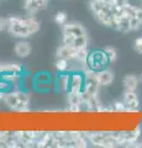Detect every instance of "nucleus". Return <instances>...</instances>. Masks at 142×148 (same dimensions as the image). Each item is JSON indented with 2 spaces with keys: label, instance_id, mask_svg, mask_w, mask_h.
Returning a JSON list of instances; mask_svg holds the SVG:
<instances>
[{
  "label": "nucleus",
  "instance_id": "6ab92c4d",
  "mask_svg": "<svg viewBox=\"0 0 142 148\" xmlns=\"http://www.w3.org/2000/svg\"><path fill=\"white\" fill-rule=\"evenodd\" d=\"M69 82H71V75L69 73L63 72V74H59L57 78V88L61 91H69Z\"/></svg>",
  "mask_w": 142,
  "mask_h": 148
},
{
  "label": "nucleus",
  "instance_id": "4468645a",
  "mask_svg": "<svg viewBox=\"0 0 142 148\" xmlns=\"http://www.w3.org/2000/svg\"><path fill=\"white\" fill-rule=\"evenodd\" d=\"M46 5H47V0H25L24 8L30 15H32V14L45 9Z\"/></svg>",
  "mask_w": 142,
  "mask_h": 148
},
{
  "label": "nucleus",
  "instance_id": "0eeeda50",
  "mask_svg": "<svg viewBox=\"0 0 142 148\" xmlns=\"http://www.w3.org/2000/svg\"><path fill=\"white\" fill-rule=\"evenodd\" d=\"M71 82H69V91L68 92H82L85 84V75L84 72H72L69 73Z\"/></svg>",
  "mask_w": 142,
  "mask_h": 148
},
{
  "label": "nucleus",
  "instance_id": "412c9836",
  "mask_svg": "<svg viewBox=\"0 0 142 148\" xmlns=\"http://www.w3.org/2000/svg\"><path fill=\"white\" fill-rule=\"evenodd\" d=\"M88 43H89L88 35H83V36L75 37L71 47H73L74 49H82V48H86V47H88Z\"/></svg>",
  "mask_w": 142,
  "mask_h": 148
},
{
  "label": "nucleus",
  "instance_id": "a878e982",
  "mask_svg": "<svg viewBox=\"0 0 142 148\" xmlns=\"http://www.w3.org/2000/svg\"><path fill=\"white\" fill-rule=\"evenodd\" d=\"M54 22L58 25L67 24V14L63 12V11H58L56 15H54Z\"/></svg>",
  "mask_w": 142,
  "mask_h": 148
},
{
  "label": "nucleus",
  "instance_id": "72a5a7b5",
  "mask_svg": "<svg viewBox=\"0 0 142 148\" xmlns=\"http://www.w3.org/2000/svg\"><path fill=\"white\" fill-rule=\"evenodd\" d=\"M0 73H1V68H0Z\"/></svg>",
  "mask_w": 142,
  "mask_h": 148
},
{
  "label": "nucleus",
  "instance_id": "a211bd4d",
  "mask_svg": "<svg viewBox=\"0 0 142 148\" xmlns=\"http://www.w3.org/2000/svg\"><path fill=\"white\" fill-rule=\"evenodd\" d=\"M1 73H11V74H22L24 67L20 63H0Z\"/></svg>",
  "mask_w": 142,
  "mask_h": 148
},
{
  "label": "nucleus",
  "instance_id": "1a4fd4ad",
  "mask_svg": "<svg viewBox=\"0 0 142 148\" xmlns=\"http://www.w3.org/2000/svg\"><path fill=\"white\" fill-rule=\"evenodd\" d=\"M123 103L127 106V112H136L140 108V99L135 90H125L123 92Z\"/></svg>",
  "mask_w": 142,
  "mask_h": 148
},
{
  "label": "nucleus",
  "instance_id": "f03ea898",
  "mask_svg": "<svg viewBox=\"0 0 142 148\" xmlns=\"http://www.w3.org/2000/svg\"><path fill=\"white\" fill-rule=\"evenodd\" d=\"M1 101L12 111L27 112L30 106V95L25 90H20L14 88V89L5 92Z\"/></svg>",
  "mask_w": 142,
  "mask_h": 148
},
{
  "label": "nucleus",
  "instance_id": "39448f33",
  "mask_svg": "<svg viewBox=\"0 0 142 148\" xmlns=\"http://www.w3.org/2000/svg\"><path fill=\"white\" fill-rule=\"evenodd\" d=\"M15 133L19 140V147H36L37 140L41 135V132L36 131H19Z\"/></svg>",
  "mask_w": 142,
  "mask_h": 148
},
{
  "label": "nucleus",
  "instance_id": "20e7f679",
  "mask_svg": "<svg viewBox=\"0 0 142 148\" xmlns=\"http://www.w3.org/2000/svg\"><path fill=\"white\" fill-rule=\"evenodd\" d=\"M109 58H108V56L106 53L104 52V49L103 51H93V52H90L89 53V57L88 59H86V62H85V68H88V69H91V71H94V72H99V71H102V69H105L108 66H109Z\"/></svg>",
  "mask_w": 142,
  "mask_h": 148
},
{
  "label": "nucleus",
  "instance_id": "7ed1b4c3",
  "mask_svg": "<svg viewBox=\"0 0 142 148\" xmlns=\"http://www.w3.org/2000/svg\"><path fill=\"white\" fill-rule=\"evenodd\" d=\"M89 143L95 147L113 148L120 146L119 132H90L86 133Z\"/></svg>",
  "mask_w": 142,
  "mask_h": 148
},
{
  "label": "nucleus",
  "instance_id": "473e14b6",
  "mask_svg": "<svg viewBox=\"0 0 142 148\" xmlns=\"http://www.w3.org/2000/svg\"><path fill=\"white\" fill-rule=\"evenodd\" d=\"M89 1H93V3H104V0H89Z\"/></svg>",
  "mask_w": 142,
  "mask_h": 148
},
{
  "label": "nucleus",
  "instance_id": "dca6fc26",
  "mask_svg": "<svg viewBox=\"0 0 142 148\" xmlns=\"http://www.w3.org/2000/svg\"><path fill=\"white\" fill-rule=\"evenodd\" d=\"M15 54L19 58H26L29 57L31 54V51H32V47H31L30 42H27V41H19L16 45H15Z\"/></svg>",
  "mask_w": 142,
  "mask_h": 148
},
{
  "label": "nucleus",
  "instance_id": "c85d7f7f",
  "mask_svg": "<svg viewBox=\"0 0 142 148\" xmlns=\"http://www.w3.org/2000/svg\"><path fill=\"white\" fill-rule=\"evenodd\" d=\"M9 136H10V132L0 131V147H6V141Z\"/></svg>",
  "mask_w": 142,
  "mask_h": 148
},
{
  "label": "nucleus",
  "instance_id": "9d476101",
  "mask_svg": "<svg viewBox=\"0 0 142 148\" xmlns=\"http://www.w3.org/2000/svg\"><path fill=\"white\" fill-rule=\"evenodd\" d=\"M63 35L64 36H71V37H79L86 35V31L84 29V26H82L80 24L77 22H68V24L63 25Z\"/></svg>",
  "mask_w": 142,
  "mask_h": 148
},
{
  "label": "nucleus",
  "instance_id": "9b49d317",
  "mask_svg": "<svg viewBox=\"0 0 142 148\" xmlns=\"http://www.w3.org/2000/svg\"><path fill=\"white\" fill-rule=\"evenodd\" d=\"M68 104L72 112H79L83 110V98L82 92H68Z\"/></svg>",
  "mask_w": 142,
  "mask_h": 148
},
{
  "label": "nucleus",
  "instance_id": "4be33fe9",
  "mask_svg": "<svg viewBox=\"0 0 142 148\" xmlns=\"http://www.w3.org/2000/svg\"><path fill=\"white\" fill-rule=\"evenodd\" d=\"M35 77V86H40V85H48L51 83V75L48 73L41 72L37 73Z\"/></svg>",
  "mask_w": 142,
  "mask_h": 148
},
{
  "label": "nucleus",
  "instance_id": "2f4dec72",
  "mask_svg": "<svg viewBox=\"0 0 142 148\" xmlns=\"http://www.w3.org/2000/svg\"><path fill=\"white\" fill-rule=\"evenodd\" d=\"M6 29V18L0 17V32H3Z\"/></svg>",
  "mask_w": 142,
  "mask_h": 148
},
{
  "label": "nucleus",
  "instance_id": "5701e85b",
  "mask_svg": "<svg viewBox=\"0 0 142 148\" xmlns=\"http://www.w3.org/2000/svg\"><path fill=\"white\" fill-rule=\"evenodd\" d=\"M89 51L88 48H82V49H77V53H75V58L74 61L78 63H82V64H85L86 59L89 57Z\"/></svg>",
  "mask_w": 142,
  "mask_h": 148
},
{
  "label": "nucleus",
  "instance_id": "b1692460",
  "mask_svg": "<svg viewBox=\"0 0 142 148\" xmlns=\"http://www.w3.org/2000/svg\"><path fill=\"white\" fill-rule=\"evenodd\" d=\"M56 68H57V71L61 72V73L67 72L68 68H69V61H67V59H64V58H57Z\"/></svg>",
  "mask_w": 142,
  "mask_h": 148
},
{
  "label": "nucleus",
  "instance_id": "cd10ccee",
  "mask_svg": "<svg viewBox=\"0 0 142 148\" xmlns=\"http://www.w3.org/2000/svg\"><path fill=\"white\" fill-rule=\"evenodd\" d=\"M141 26H142V21L140 20V18H137L136 16L130 17V27H131V31L139 30Z\"/></svg>",
  "mask_w": 142,
  "mask_h": 148
},
{
  "label": "nucleus",
  "instance_id": "aec40b11",
  "mask_svg": "<svg viewBox=\"0 0 142 148\" xmlns=\"http://www.w3.org/2000/svg\"><path fill=\"white\" fill-rule=\"evenodd\" d=\"M122 84H123L125 90H135L136 91L137 86H139V79H137V77L134 75V74H129V75H126L122 79Z\"/></svg>",
  "mask_w": 142,
  "mask_h": 148
},
{
  "label": "nucleus",
  "instance_id": "6e6552de",
  "mask_svg": "<svg viewBox=\"0 0 142 148\" xmlns=\"http://www.w3.org/2000/svg\"><path fill=\"white\" fill-rule=\"evenodd\" d=\"M95 20H97L100 25H103L105 27H111L113 25V12L110 10V5L106 4L104 8H102L100 10H98L97 12L93 14Z\"/></svg>",
  "mask_w": 142,
  "mask_h": 148
},
{
  "label": "nucleus",
  "instance_id": "7c9ffc66",
  "mask_svg": "<svg viewBox=\"0 0 142 148\" xmlns=\"http://www.w3.org/2000/svg\"><path fill=\"white\" fill-rule=\"evenodd\" d=\"M126 4H129L127 0H115L114 4H111V5H115V6H125Z\"/></svg>",
  "mask_w": 142,
  "mask_h": 148
},
{
  "label": "nucleus",
  "instance_id": "f257e3e1",
  "mask_svg": "<svg viewBox=\"0 0 142 148\" xmlns=\"http://www.w3.org/2000/svg\"><path fill=\"white\" fill-rule=\"evenodd\" d=\"M6 30L15 37L26 38L40 30V21L32 16L26 18L10 16L6 18Z\"/></svg>",
  "mask_w": 142,
  "mask_h": 148
},
{
  "label": "nucleus",
  "instance_id": "bb28decb",
  "mask_svg": "<svg viewBox=\"0 0 142 148\" xmlns=\"http://www.w3.org/2000/svg\"><path fill=\"white\" fill-rule=\"evenodd\" d=\"M113 109L115 112H126V110H127V106L126 104L123 103V100L122 101H115L113 105Z\"/></svg>",
  "mask_w": 142,
  "mask_h": 148
},
{
  "label": "nucleus",
  "instance_id": "ddd939ff",
  "mask_svg": "<svg viewBox=\"0 0 142 148\" xmlns=\"http://www.w3.org/2000/svg\"><path fill=\"white\" fill-rule=\"evenodd\" d=\"M97 80L100 86H108L114 82V73L111 69L105 68L97 72Z\"/></svg>",
  "mask_w": 142,
  "mask_h": 148
},
{
  "label": "nucleus",
  "instance_id": "f8f14e48",
  "mask_svg": "<svg viewBox=\"0 0 142 148\" xmlns=\"http://www.w3.org/2000/svg\"><path fill=\"white\" fill-rule=\"evenodd\" d=\"M36 147H56V136L54 132H41Z\"/></svg>",
  "mask_w": 142,
  "mask_h": 148
},
{
  "label": "nucleus",
  "instance_id": "f3484780",
  "mask_svg": "<svg viewBox=\"0 0 142 148\" xmlns=\"http://www.w3.org/2000/svg\"><path fill=\"white\" fill-rule=\"evenodd\" d=\"M75 53H77V49H74L73 47H69V46L62 45L61 47H58V49H57L56 57L57 58H64L67 61H74Z\"/></svg>",
  "mask_w": 142,
  "mask_h": 148
},
{
  "label": "nucleus",
  "instance_id": "c756f323",
  "mask_svg": "<svg viewBox=\"0 0 142 148\" xmlns=\"http://www.w3.org/2000/svg\"><path fill=\"white\" fill-rule=\"evenodd\" d=\"M134 48L137 53H141L142 54V37H139V38H136L135 43H134Z\"/></svg>",
  "mask_w": 142,
  "mask_h": 148
},
{
  "label": "nucleus",
  "instance_id": "423d86ee",
  "mask_svg": "<svg viewBox=\"0 0 142 148\" xmlns=\"http://www.w3.org/2000/svg\"><path fill=\"white\" fill-rule=\"evenodd\" d=\"M141 136V127H136L130 132H120L119 133V140H120V146H129L136 147V143Z\"/></svg>",
  "mask_w": 142,
  "mask_h": 148
},
{
  "label": "nucleus",
  "instance_id": "393cba45",
  "mask_svg": "<svg viewBox=\"0 0 142 148\" xmlns=\"http://www.w3.org/2000/svg\"><path fill=\"white\" fill-rule=\"evenodd\" d=\"M104 52L106 53L110 63H114V62L116 61V58H117V52H116V49L114 48V47H106V48H104Z\"/></svg>",
  "mask_w": 142,
  "mask_h": 148
},
{
  "label": "nucleus",
  "instance_id": "2eb2a0df",
  "mask_svg": "<svg viewBox=\"0 0 142 148\" xmlns=\"http://www.w3.org/2000/svg\"><path fill=\"white\" fill-rule=\"evenodd\" d=\"M111 27H114L115 30L121 31V32H129V31H131V27H130V16L123 15L121 17L113 18V25H111Z\"/></svg>",
  "mask_w": 142,
  "mask_h": 148
}]
</instances>
